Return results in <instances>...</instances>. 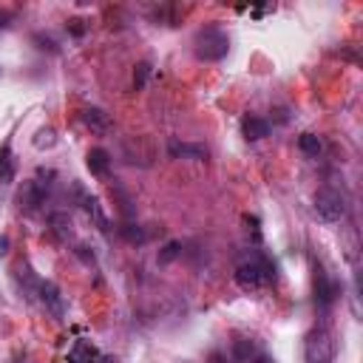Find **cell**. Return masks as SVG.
<instances>
[{
  "mask_svg": "<svg viewBox=\"0 0 363 363\" xmlns=\"http://www.w3.org/2000/svg\"><path fill=\"white\" fill-rule=\"evenodd\" d=\"M276 281V264H272L269 255L264 253H250L239 267H236V284L242 290H261V287H269Z\"/></svg>",
  "mask_w": 363,
  "mask_h": 363,
  "instance_id": "obj_1",
  "label": "cell"
},
{
  "mask_svg": "<svg viewBox=\"0 0 363 363\" xmlns=\"http://www.w3.org/2000/svg\"><path fill=\"white\" fill-rule=\"evenodd\" d=\"M230 52V37H227L221 29L216 26H207L196 34V57L205 60V63H218L227 57Z\"/></svg>",
  "mask_w": 363,
  "mask_h": 363,
  "instance_id": "obj_2",
  "label": "cell"
},
{
  "mask_svg": "<svg viewBox=\"0 0 363 363\" xmlns=\"http://www.w3.org/2000/svg\"><path fill=\"white\" fill-rule=\"evenodd\" d=\"M304 357L306 363H332L335 357V335L327 327H315L304 338Z\"/></svg>",
  "mask_w": 363,
  "mask_h": 363,
  "instance_id": "obj_3",
  "label": "cell"
},
{
  "mask_svg": "<svg viewBox=\"0 0 363 363\" xmlns=\"http://www.w3.org/2000/svg\"><path fill=\"white\" fill-rule=\"evenodd\" d=\"M315 216L321 218V221H341L343 216H346V202H343V196L338 193V191H332V188H324V191H318V196H315Z\"/></svg>",
  "mask_w": 363,
  "mask_h": 363,
  "instance_id": "obj_4",
  "label": "cell"
},
{
  "mask_svg": "<svg viewBox=\"0 0 363 363\" xmlns=\"http://www.w3.org/2000/svg\"><path fill=\"white\" fill-rule=\"evenodd\" d=\"M312 292H315V306L321 309V312H327L332 304H335V284L329 281V276H327V269H324V264L321 261H312Z\"/></svg>",
  "mask_w": 363,
  "mask_h": 363,
  "instance_id": "obj_5",
  "label": "cell"
},
{
  "mask_svg": "<svg viewBox=\"0 0 363 363\" xmlns=\"http://www.w3.org/2000/svg\"><path fill=\"white\" fill-rule=\"evenodd\" d=\"M49 188H52V182L29 179V182H26V188H23L20 196H17L20 207H23V210H37V207L45 202V196H49Z\"/></svg>",
  "mask_w": 363,
  "mask_h": 363,
  "instance_id": "obj_6",
  "label": "cell"
},
{
  "mask_svg": "<svg viewBox=\"0 0 363 363\" xmlns=\"http://www.w3.org/2000/svg\"><path fill=\"white\" fill-rule=\"evenodd\" d=\"M37 298H40V304L45 306V312H49L52 318H57V321L66 315V301H63V295H60L57 284H52V281H40Z\"/></svg>",
  "mask_w": 363,
  "mask_h": 363,
  "instance_id": "obj_7",
  "label": "cell"
},
{
  "mask_svg": "<svg viewBox=\"0 0 363 363\" xmlns=\"http://www.w3.org/2000/svg\"><path fill=\"white\" fill-rule=\"evenodd\" d=\"M233 363H272L269 355L250 338H239L233 343Z\"/></svg>",
  "mask_w": 363,
  "mask_h": 363,
  "instance_id": "obj_8",
  "label": "cell"
},
{
  "mask_svg": "<svg viewBox=\"0 0 363 363\" xmlns=\"http://www.w3.org/2000/svg\"><path fill=\"white\" fill-rule=\"evenodd\" d=\"M242 133H244V140H250V142H258V140H264V136L269 133V122L264 119V117H244L242 119Z\"/></svg>",
  "mask_w": 363,
  "mask_h": 363,
  "instance_id": "obj_9",
  "label": "cell"
},
{
  "mask_svg": "<svg viewBox=\"0 0 363 363\" xmlns=\"http://www.w3.org/2000/svg\"><path fill=\"white\" fill-rule=\"evenodd\" d=\"M15 170H17V162H15V154H12V142L6 140L3 148H0V185H12Z\"/></svg>",
  "mask_w": 363,
  "mask_h": 363,
  "instance_id": "obj_10",
  "label": "cell"
},
{
  "mask_svg": "<svg viewBox=\"0 0 363 363\" xmlns=\"http://www.w3.org/2000/svg\"><path fill=\"white\" fill-rule=\"evenodd\" d=\"M85 165H88V170L94 173V176H108V170H111V156H108L105 148H94V151H88Z\"/></svg>",
  "mask_w": 363,
  "mask_h": 363,
  "instance_id": "obj_11",
  "label": "cell"
},
{
  "mask_svg": "<svg viewBox=\"0 0 363 363\" xmlns=\"http://www.w3.org/2000/svg\"><path fill=\"white\" fill-rule=\"evenodd\" d=\"M82 122H85L91 131H94V133H105V131L111 128L108 114L100 111V108H85V111H82Z\"/></svg>",
  "mask_w": 363,
  "mask_h": 363,
  "instance_id": "obj_12",
  "label": "cell"
},
{
  "mask_svg": "<svg viewBox=\"0 0 363 363\" xmlns=\"http://www.w3.org/2000/svg\"><path fill=\"white\" fill-rule=\"evenodd\" d=\"M17 281H20V290L26 298H37V290H40V279H34V272L29 264H20L17 267Z\"/></svg>",
  "mask_w": 363,
  "mask_h": 363,
  "instance_id": "obj_13",
  "label": "cell"
},
{
  "mask_svg": "<svg viewBox=\"0 0 363 363\" xmlns=\"http://www.w3.org/2000/svg\"><path fill=\"white\" fill-rule=\"evenodd\" d=\"M49 224H52L54 236H57V239H63V242L74 236V221H71V216H68V213H54V216L49 218Z\"/></svg>",
  "mask_w": 363,
  "mask_h": 363,
  "instance_id": "obj_14",
  "label": "cell"
},
{
  "mask_svg": "<svg viewBox=\"0 0 363 363\" xmlns=\"http://www.w3.org/2000/svg\"><path fill=\"white\" fill-rule=\"evenodd\" d=\"M85 213L100 224V230H111V221H108V216H105V210H103L97 196H85Z\"/></svg>",
  "mask_w": 363,
  "mask_h": 363,
  "instance_id": "obj_15",
  "label": "cell"
},
{
  "mask_svg": "<svg viewBox=\"0 0 363 363\" xmlns=\"http://www.w3.org/2000/svg\"><path fill=\"white\" fill-rule=\"evenodd\" d=\"M97 357H100V352L88 341H77V346L71 349V363H97Z\"/></svg>",
  "mask_w": 363,
  "mask_h": 363,
  "instance_id": "obj_16",
  "label": "cell"
},
{
  "mask_svg": "<svg viewBox=\"0 0 363 363\" xmlns=\"http://www.w3.org/2000/svg\"><path fill=\"white\" fill-rule=\"evenodd\" d=\"M298 148L306 156H318V154L324 151V142H321V136H315V133H301L298 136Z\"/></svg>",
  "mask_w": 363,
  "mask_h": 363,
  "instance_id": "obj_17",
  "label": "cell"
},
{
  "mask_svg": "<svg viewBox=\"0 0 363 363\" xmlns=\"http://www.w3.org/2000/svg\"><path fill=\"white\" fill-rule=\"evenodd\" d=\"M170 156H193V159H205L207 156V151L202 148V145H185V142H170Z\"/></svg>",
  "mask_w": 363,
  "mask_h": 363,
  "instance_id": "obj_18",
  "label": "cell"
},
{
  "mask_svg": "<svg viewBox=\"0 0 363 363\" xmlns=\"http://www.w3.org/2000/svg\"><path fill=\"white\" fill-rule=\"evenodd\" d=\"M57 145V131L54 128H40L37 136H34V148L37 151H49Z\"/></svg>",
  "mask_w": 363,
  "mask_h": 363,
  "instance_id": "obj_19",
  "label": "cell"
},
{
  "mask_svg": "<svg viewBox=\"0 0 363 363\" xmlns=\"http://www.w3.org/2000/svg\"><path fill=\"white\" fill-rule=\"evenodd\" d=\"M119 233H122V239L131 242V244H142V242H145V230H142V227H136V224H122Z\"/></svg>",
  "mask_w": 363,
  "mask_h": 363,
  "instance_id": "obj_20",
  "label": "cell"
},
{
  "mask_svg": "<svg viewBox=\"0 0 363 363\" xmlns=\"http://www.w3.org/2000/svg\"><path fill=\"white\" fill-rule=\"evenodd\" d=\"M182 255V242H168L162 250H159V264H170Z\"/></svg>",
  "mask_w": 363,
  "mask_h": 363,
  "instance_id": "obj_21",
  "label": "cell"
},
{
  "mask_svg": "<svg viewBox=\"0 0 363 363\" xmlns=\"http://www.w3.org/2000/svg\"><path fill=\"white\" fill-rule=\"evenodd\" d=\"M148 77H151V63H140V66H136V71H133V88L142 91L148 85Z\"/></svg>",
  "mask_w": 363,
  "mask_h": 363,
  "instance_id": "obj_22",
  "label": "cell"
},
{
  "mask_svg": "<svg viewBox=\"0 0 363 363\" xmlns=\"http://www.w3.org/2000/svg\"><path fill=\"white\" fill-rule=\"evenodd\" d=\"M34 40L40 43L37 49H49V52H57V43H54L52 37H43V34H34Z\"/></svg>",
  "mask_w": 363,
  "mask_h": 363,
  "instance_id": "obj_23",
  "label": "cell"
},
{
  "mask_svg": "<svg viewBox=\"0 0 363 363\" xmlns=\"http://www.w3.org/2000/svg\"><path fill=\"white\" fill-rule=\"evenodd\" d=\"M9 247H12V239L9 236H0V258L9 255Z\"/></svg>",
  "mask_w": 363,
  "mask_h": 363,
  "instance_id": "obj_24",
  "label": "cell"
},
{
  "mask_svg": "<svg viewBox=\"0 0 363 363\" xmlns=\"http://www.w3.org/2000/svg\"><path fill=\"white\" fill-rule=\"evenodd\" d=\"M82 31H85V29H82V20H71V34H77V37H80Z\"/></svg>",
  "mask_w": 363,
  "mask_h": 363,
  "instance_id": "obj_25",
  "label": "cell"
},
{
  "mask_svg": "<svg viewBox=\"0 0 363 363\" xmlns=\"http://www.w3.org/2000/svg\"><path fill=\"white\" fill-rule=\"evenodd\" d=\"M97 363H117V360H114V357H105V355H100V357H97Z\"/></svg>",
  "mask_w": 363,
  "mask_h": 363,
  "instance_id": "obj_26",
  "label": "cell"
}]
</instances>
